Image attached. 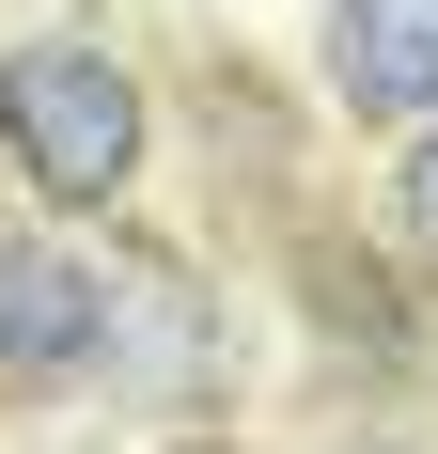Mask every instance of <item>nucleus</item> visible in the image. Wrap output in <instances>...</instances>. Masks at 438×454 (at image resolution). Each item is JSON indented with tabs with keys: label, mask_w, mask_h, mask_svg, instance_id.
<instances>
[{
	"label": "nucleus",
	"mask_w": 438,
	"mask_h": 454,
	"mask_svg": "<svg viewBox=\"0 0 438 454\" xmlns=\"http://www.w3.org/2000/svg\"><path fill=\"white\" fill-rule=\"evenodd\" d=\"M0 141L47 204H110L141 173V79L94 32H32V47H0Z\"/></svg>",
	"instance_id": "1"
},
{
	"label": "nucleus",
	"mask_w": 438,
	"mask_h": 454,
	"mask_svg": "<svg viewBox=\"0 0 438 454\" xmlns=\"http://www.w3.org/2000/svg\"><path fill=\"white\" fill-rule=\"evenodd\" d=\"M94 376H141V392H204L219 376V329L188 282L157 267H94Z\"/></svg>",
	"instance_id": "2"
},
{
	"label": "nucleus",
	"mask_w": 438,
	"mask_h": 454,
	"mask_svg": "<svg viewBox=\"0 0 438 454\" xmlns=\"http://www.w3.org/2000/svg\"><path fill=\"white\" fill-rule=\"evenodd\" d=\"M173 454H219V439H173Z\"/></svg>",
	"instance_id": "6"
},
{
	"label": "nucleus",
	"mask_w": 438,
	"mask_h": 454,
	"mask_svg": "<svg viewBox=\"0 0 438 454\" xmlns=\"http://www.w3.org/2000/svg\"><path fill=\"white\" fill-rule=\"evenodd\" d=\"M94 361V267L47 235H0V376H79Z\"/></svg>",
	"instance_id": "3"
},
{
	"label": "nucleus",
	"mask_w": 438,
	"mask_h": 454,
	"mask_svg": "<svg viewBox=\"0 0 438 454\" xmlns=\"http://www.w3.org/2000/svg\"><path fill=\"white\" fill-rule=\"evenodd\" d=\"M392 204H407V235H423V251H438V126L407 141V173H392Z\"/></svg>",
	"instance_id": "5"
},
{
	"label": "nucleus",
	"mask_w": 438,
	"mask_h": 454,
	"mask_svg": "<svg viewBox=\"0 0 438 454\" xmlns=\"http://www.w3.org/2000/svg\"><path fill=\"white\" fill-rule=\"evenodd\" d=\"M329 63L360 110H438V0H329Z\"/></svg>",
	"instance_id": "4"
}]
</instances>
